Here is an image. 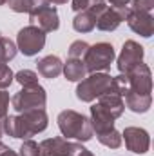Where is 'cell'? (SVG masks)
Instances as JSON below:
<instances>
[{"label": "cell", "mask_w": 154, "mask_h": 156, "mask_svg": "<svg viewBox=\"0 0 154 156\" xmlns=\"http://www.w3.org/2000/svg\"><path fill=\"white\" fill-rule=\"evenodd\" d=\"M4 123V134L18 140H31L35 134L44 133L47 129V113L45 109H35L20 113L18 116H7L2 120Z\"/></svg>", "instance_id": "obj_1"}, {"label": "cell", "mask_w": 154, "mask_h": 156, "mask_svg": "<svg viewBox=\"0 0 154 156\" xmlns=\"http://www.w3.org/2000/svg\"><path fill=\"white\" fill-rule=\"evenodd\" d=\"M56 122H58V129L65 140L73 138L78 142H89L94 134L91 118H87L82 113H76L73 109L62 111L56 118Z\"/></svg>", "instance_id": "obj_2"}, {"label": "cell", "mask_w": 154, "mask_h": 156, "mask_svg": "<svg viewBox=\"0 0 154 156\" xmlns=\"http://www.w3.org/2000/svg\"><path fill=\"white\" fill-rule=\"evenodd\" d=\"M102 94H114L113 93V76L107 73H91L89 76L80 80L76 87V98L82 102H94Z\"/></svg>", "instance_id": "obj_3"}, {"label": "cell", "mask_w": 154, "mask_h": 156, "mask_svg": "<svg viewBox=\"0 0 154 156\" xmlns=\"http://www.w3.org/2000/svg\"><path fill=\"white\" fill-rule=\"evenodd\" d=\"M114 56V47L109 42H98L94 45H89V49L83 56V64H85L87 73H103V71L111 69Z\"/></svg>", "instance_id": "obj_4"}, {"label": "cell", "mask_w": 154, "mask_h": 156, "mask_svg": "<svg viewBox=\"0 0 154 156\" xmlns=\"http://www.w3.org/2000/svg\"><path fill=\"white\" fill-rule=\"evenodd\" d=\"M47 104V93L42 85L37 87H24L22 91L15 93L11 98V105L16 113L35 111V109H45Z\"/></svg>", "instance_id": "obj_5"}, {"label": "cell", "mask_w": 154, "mask_h": 156, "mask_svg": "<svg viewBox=\"0 0 154 156\" xmlns=\"http://www.w3.org/2000/svg\"><path fill=\"white\" fill-rule=\"evenodd\" d=\"M45 45V33L35 26H26L16 35V49L24 56H35Z\"/></svg>", "instance_id": "obj_6"}, {"label": "cell", "mask_w": 154, "mask_h": 156, "mask_svg": "<svg viewBox=\"0 0 154 156\" xmlns=\"http://www.w3.org/2000/svg\"><path fill=\"white\" fill-rule=\"evenodd\" d=\"M125 75H127V82H129V91L140 93V94L152 93V75H151V69L147 64L140 62Z\"/></svg>", "instance_id": "obj_7"}, {"label": "cell", "mask_w": 154, "mask_h": 156, "mask_svg": "<svg viewBox=\"0 0 154 156\" xmlns=\"http://www.w3.org/2000/svg\"><path fill=\"white\" fill-rule=\"evenodd\" d=\"M82 144L67 142L64 136L47 138L40 144V156H76Z\"/></svg>", "instance_id": "obj_8"}, {"label": "cell", "mask_w": 154, "mask_h": 156, "mask_svg": "<svg viewBox=\"0 0 154 156\" xmlns=\"http://www.w3.org/2000/svg\"><path fill=\"white\" fill-rule=\"evenodd\" d=\"M143 55H145V51H143V47H142L138 42L127 40V42L123 44V47H121V53H120L118 60H116L118 71H120V73L131 71L136 64L143 62Z\"/></svg>", "instance_id": "obj_9"}, {"label": "cell", "mask_w": 154, "mask_h": 156, "mask_svg": "<svg viewBox=\"0 0 154 156\" xmlns=\"http://www.w3.org/2000/svg\"><path fill=\"white\" fill-rule=\"evenodd\" d=\"M121 140H125V147L136 154H145L151 147V136L142 127H125Z\"/></svg>", "instance_id": "obj_10"}, {"label": "cell", "mask_w": 154, "mask_h": 156, "mask_svg": "<svg viewBox=\"0 0 154 156\" xmlns=\"http://www.w3.org/2000/svg\"><path fill=\"white\" fill-rule=\"evenodd\" d=\"M29 22H31L29 26L38 27L40 31H44V33H53V31H56L60 27L58 11L51 4L45 5V7H42V9H38V11H35V13H31L29 15Z\"/></svg>", "instance_id": "obj_11"}, {"label": "cell", "mask_w": 154, "mask_h": 156, "mask_svg": "<svg viewBox=\"0 0 154 156\" xmlns=\"http://www.w3.org/2000/svg\"><path fill=\"white\" fill-rule=\"evenodd\" d=\"M125 22L127 26L140 37L143 38H151L154 33V18L151 13H140V11H132L127 9L125 15Z\"/></svg>", "instance_id": "obj_12"}, {"label": "cell", "mask_w": 154, "mask_h": 156, "mask_svg": "<svg viewBox=\"0 0 154 156\" xmlns=\"http://www.w3.org/2000/svg\"><path fill=\"white\" fill-rule=\"evenodd\" d=\"M127 9L129 7H125V9H116V7H105L100 15H98V18H96V27L100 29V31H114L118 29V26L125 20V15H127Z\"/></svg>", "instance_id": "obj_13"}, {"label": "cell", "mask_w": 154, "mask_h": 156, "mask_svg": "<svg viewBox=\"0 0 154 156\" xmlns=\"http://www.w3.org/2000/svg\"><path fill=\"white\" fill-rule=\"evenodd\" d=\"M107 5L103 7H98V9H87V11H80L76 13V16L73 18V27L76 33H91L94 27H96V18L98 15L105 9Z\"/></svg>", "instance_id": "obj_14"}, {"label": "cell", "mask_w": 154, "mask_h": 156, "mask_svg": "<svg viewBox=\"0 0 154 156\" xmlns=\"http://www.w3.org/2000/svg\"><path fill=\"white\" fill-rule=\"evenodd\" d=\"M125 107H129L132 113H147L152 105V96L151 94H140V93H132V91H125Z\"/></svg>", "instance_id": "obj_15"}, {"label": "cell", "mask_w": 154, "mask_h": 156, "mask_svg": "<svg viewBox=\"0 0 154 156\" xmlns=\"http://www.w3.org/2000/svg\"><path fill=\"white\" fill-rule=\"evenodd\" d=\"M37 67H38V73L44 78L53 80V78H56V76H60V75H62L64 64H62V60H60L58 56L49 55V56H44L42 60L37 62Z\"/></svg>", "instance_id": "obj_16"}, {"label": "cell", "mask_w": 154, "mask_h": 156, "mask_svg": "<svg viewBox=\"0 0 154 156\" xmlns=\"http://www.w3.org/2000/svg\"><path fill=\"white\" fill-rule=\"evenodd\" d=\"M98 105H100L102 109H105L114 120H118V118L123 115V111H125L123 98L118 96V94H102V96L98 98Z\"/></svg>", "instance_id": "obj_17"}, {"label": "cell", "mask_w": 154, "mask_h": 156, "mask_svg": "<svg viewBox=\"0 0 154 156\" xmlns=\"http://www.w3.org/2000/svg\"><path fill=\"white\" fill-rule=\"evenodd\" d=\"M62 73L69 82H80V80H83L87 76L85 64H83V60H78V58H67V62L64 64Z\"/></svg>", "instance_id": "obj_18"}, {"label": "cell", "mask_w": 154, "mask_h": 156, "mask_svg": "<svg viewBox=\"0 0 154 156\" xmlns=\"http://www.w3.org/2000/svg\"><path fill=\"white\" fill-rule=\"evenodd\" d=\"M7 5L15 13H35L42 7L49 5V0H7Z\"/></svg>", "instance_id": "obj_19"}, {"label": "cell", "mask_w": 154, "mask_h": 156, "mask_svg": "<svg viewBox=\"0 0 154 156\" xmlns=\"http://www.w3.org/2000/svg\"><path fill=\"white\" fill-rule=\"evenodd\" d=\"M96 138H98V142H100L102 145H105V147H109V149H118V147L121 145V142H123V140H121V133H118L114 127L109 129V131L98 133Z\"/></svg>", "instance_id": "obj_20"}, {"label": "cell", "mask_w": 154, "mask_h": 156, "mask_svg": "<svg viewBox=\"0 0 154 156\" xmlns=\"http://www.w3.org/2000/svg\"><path fill=\"white\" fill-rule=\"evenodd\" d=\"M16 53H18V49L13 40H9L7 37H0V60L9 62L16 56Z\"/></svg>", "instance_id": "obj_21"}, {"label": "cell", "mask_w": 154, "mask_h": 156, "mask_svg": "<svg viewBox=\"0 0 154 156\" xmlns=\"http://www.w3.org/2000/svg\"><path fill=\"white\" fill-rule=\"evenodd\" d=\"M15 80L22 85V87H37L38 83V75L31 69H22L15 75Z\"/></svg>", "instance_id": "obj_22"}, {"label": "cell", "mask_w": 154, "mask_h": 156, "mask_svg": "<svg viewBox=\"0 0 154 156\" xmlns=\"http://www.w3.org/2000/svg\"><path fill=\"white\" fill-rule=\"evenodd\" d=\"M103 5H107L105 0H73L71 2V9L75 13L87 11V9H98V7H103Z\"/></svg>", "instance_id": "obj_23"}, {"label": "cell", "mask_w": 154, "mask_h": 156, "mask_svg": "<svg viewBox=\"0 0 154 156\" xmlns=\"http://www.w3.org/2000/svg\"><path fill=\"white\" fill-rule=\"evenodd\" d=\"M13 80H15V73L4 60H0V89H7L13 83Z\"/></svg>", "instance_id": "obj_24"}, {"label": "cell", "mask_w": 154, "mask_h": 156, "mask_svg": "<svg viewBox=\"0 0 154 156\" xmlns=\"http://www.w3.org/2000/svg\"><path fill=\"white\" fill-rule=\"evenodd\" d=\"M87 49H89V44H87V42H83V40H75V42L69 45V58L83 60Z\"/></svg>", "instance_id": "obj_25"}, {"label": "cell", "mask_w": 154, "mask_h": 156, "mask_svg": "<svg viewBox=\"0 0 154 156\" xmlns=\"http://www.w3.org/2000/svg\"><path fill=\"white\" fill-rule=\"evenodd\" d=\"M18 151V156H40V145L33 140H24Z\"/></svg>", "instance_id": "obj_26"}, {"label": "cell", "mask_w": 154, "mask_h": 156, "mask_svg": "<svg viewBox=\"0 0 154 156\" xmlns=\"http://www.w3.org/2000/svg\"><path fill=\"white\" fill-rule=\"evenodd\" d=\"M131 7L132 11H140V13H151L154 7V0H131Z\"/></svg>", "instance_id": "obj_27"}, {"label": "cell", "mask_w": 154, "mask_h": 156, "mask_svg": "<svg viewBox=\"0 0 154 156\" xmlns=\"http://www.w3.org/2000/svg\"><path fill=\"white\" fill-rule=\"evenodd\" d=\"M7 109H9V93L5 89H0V120L7 116Z\"/></svg>", "instance_id": "obj_28"}, {"label": "cell", "mask_w": 154, "mask_h": 156, "mask_svg": "<svg viewBox=\"0 0 154 156\" xmlns=\"http://www.w3.org/2000/svg\"><path fill=\"white\" fill-rule=\"evenodd\" d=\"M129 2H131V0H109L111 7H116V9H125V7H129Z\"/></svg>", "instance_id": "obj_29"}, {"label": "cell", "mask_w": 154, "mask_h": 156, "mask_svg": "<svg viewBox=\"0 0 154 156\" xmlns=\"http://www.w3.org/2000/svg\"><path fill=\"white\" fill-rule=\"evenodd\" d=\"M0 156H18V153H15L11 147L4 145V144L0 142Z\"/></svg>", "instance_id": "obj_30"}, {"label": "cell", "mask_w": 154, "mask_h": 156, "mask_svg": "<svg viewBox=\"0 0 154 156\" xmlns=\"http://www.w3.org/2000/svg\"><path fill=\"white\" fill-rule=\"evenodd\" d=\"M76 156H94V154H93V153H91V151H89V149H85V147H83V145H82V147H80V149H78Z\"/></svg>", "instance_id": "obj_31"}, {"label": "cell", "mask_w": 154, "mask_h": 156, "mask_svg": "<svg viewBox=\"0 0 154 156\" xmlns=\"http://www.w3.org/2000/svg\"><path fill=\"white\" fill-rule=\"evenodd\" d=\"M69 0H49V4H56V5H62V4H67Z\"/></svg>", "instance_id": "obj_32"}, {"label": "cell", "mask_w": 154, "mask_h": 156, "mask_svg": "<svg viewBox=\"0 0 154 156\" xmlns=\"http://www.w3.org/2000/svg\"><path fill=\"white\" fill-rule=\"evenodd\" d=\"M2 136H4V123H2V120H0V140H2Z\"/></svg>", "instance_id": "obj_33"}, {"label": "cell", "mask_w": 154, "mask_h": 156, "mask_svg": "<svg viewBox=\"0 0 154 156\" xmlns=\"http://www.w3.org/2000/svg\"><path fill=\"white\" fill-rule=\"evenodd\" d=\"M7 4V0H0V5H5Z\"/></svg>", "instance_id": "obj_34"}]
</instances>
